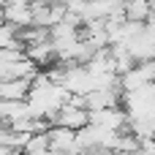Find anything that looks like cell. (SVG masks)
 <instances>
[{
	"label": "cell",
	"mask_w": 155,
	"mask_h": 155,
	"mask_svg": "<svg viewBox=\"0 0 155 155\" xmlns=\"http://www.w3.org/2000/svg\"><path fill=\"white\" fill-rule=\"evenodd\" d=\"M123 109L128 114V123H150L155 117V82L142 90L123 93Z\"/></svg>",
	"instance_id": "cell-1"
},
{
	"label": "cell",
	"mask_w": 155,
	"mask_h": 155,
	"mask_svg": "<svg viewBox=\"0 0 155 155\" xmlns=\"http://www.w3.org/2000/svg\"><path fill=\"white\" fill-rule=\"evenodd\" d=\"M54 125L71 131H82L84 125H90V112L84 109V98H71L65 106H60V112L54 114Z\"/></svg>",
	"instance_id": "cell-2"
},
{
	"label": "cell",
	"mask_w": 155,
	"mask_h": 155,
	"mask_svg": "<svg viewBox=\"0 0 155 155\" xmlns=\"http://www.w3.org/2000/svg\"><path fill=\"white\" fill-rule=\"evenodd\" d=\"M90 125H98V128H106V131L123 134V131H128V114H125L123 106L101 109V112H90Z\"/></svg>",
	"instance_id": "cell-3"
},
{
	"label": "cell",
	"mask_w": 155,
	"mask_h": 155,
	"mask_svg": "<svg viewBox=\"0 0 155 155\" xmlns=\"http://www.w3.org/2000/svg\"><path fill=\"white\" fill-rule=\"evenodd\" d=\"M46 134H49V150H54V153H60V155H79L82 153L79 150V139H76V131L63 128V125H54Z\"/></svg>",
	"instance_id": "cell-4"
},
{
	"label": "cell",
	"mask_w": 155,
	"mask_h": 155,
	"mask_svg": "<svg viewBox=\"0 0 155 155\" xmlns=\"http://www.w3.org/2000/svg\"><path fill=\"white\" fill-rule=\"evenodd\" d=\"M123 104V90L112 87V90H93L84 95V109L87 112H101V109H114Z\"/></svg>",
	"instance_id": "cell-5"
},
{
	"label": "cell",
	"mask_w": 155,
	"mask_h": 155,
	"mask_svg": "<svg viewBox=\"0 0 155 155\" xmlns=\"http://www.w3.org/2000/svg\"><path fill=\"white\" fill-rule=\"evenodd\" d=\"M3 11H5V22L14 25L16 30L33 27V5H30V0H16V3L5 5Z\"/></svg>",
	"instance_id": "cell-6"
},
{
	"label": "cell",
	"mask_w": 155,
	"mask_h": 155,
	"mask_svg": "<svg viewBox=\"0 0 155 155\" xmlns=\"http://www.w3.org/2000/svg\"><path fill=\"white\" fill-rule=\"evenodd\" d=\"M33 90V79H8L0 82V101H27Z\"/></svg>",
	"instance_id": "cell-7"
},
{
	"label": "cell",
	"mask_w": 155,
	"mask_h": 155,
	"mask_svg": "<svg viewBox=\"0 0 155 155\" xmlns=\"http://www.w3.org/2000/svg\"><path fill=\"white\" fill-rule=\"evenodd\" d=\"M128 52L136 63H150V60H155V38L147 35V30H142V35L131 41Z\"/></svg>",
	"instance_id": "cell-8"
},
{
	"label": "cell",
	"mask_w": 155,
	"mask_h": 155,
	"mask_svg": "<svg viewBox=\"0 0 155 155\" xmlns=\"http://www.w3.org/2000/svg\"><path fill=\"white\" fill-rule=\"evenodd\" d=\"M27 117H30L27 101H0V123L3 125H14Z\"/></svg>",
	"instance_id": "cell-9"
},
{
	"label": "cell",
	"mask_w": 155,
	"mask_h": 155,
	"mask_svg": "<svg viewBox=\"0 0 155 155\" xmlns=\"http://www.w3.org/2000/svg\"><path fill=\"white\" fill-rule=\"evenodd\" d=\"M25 54L35 63V65H52L54 63V46H52V41H44V44H35V46H27L25 49Z\"/></svg>",
	"instance_id": "cell-10"
},
{
	"label": "cell",
	"mask_w": 155,
	"mask_h": 155,
	"mask_svg": "<svg viewBox=\"0 0 155 155\" xmlns=\"http://www.w3.org/2000/svg\"><path fill=\"white\" fill-rule=\"evenodd\" d=\"M153 16V8H150V0H128L125 3V19L128 22H147Z\"/></svg>",
	"instance_id": "cell-11"
},
{
	"label": "cell",
	"mask_w": 155,
	"mask_h": 155,
	"mask_svg": "<svg viewBox=\"0 0 155 155\" xmlns=\"http://www.w3.org/2000/svg\"><path fill=\"white\" fill-rule=\"evenodd\" d=\"M46 150H49V134H33L27 147H25V153H30V155H41Z\"/></svg>",
	"instance_id": "cell-12"
},
{
	"label": "cell",
	"mask_w": 155,
	"mask_h": 155,
	"mask_svg": "<svg viewBox=\"0 0 155 155\" xmlns=\"http://www.w3.org/2000/svg\"><path fill=\"white\" fill-rule=\"evenodd\" d=\"M136 155H155V142H153V139L142 142V150H139Z\"/></svg>",
	"instance_id": "cell-13"
},
{
	"label": "cell",
	"mask_w": 155,
	"mask_h": 155,
	"mask_svg": "<svg viewBox=\"0 0 155 155\" xmlns=\"http://www.w3.org/2000/svg\"><path fill=\"white\" fill-rule=\"evenodd\" d=\"M3 25H5V11L0 8V27H3Z\"/></svg>",
	"instance_id": "cell-14"
},
{
	"label": "cell",
	"mask_w": 155,
	"mask_h": 155,
	"mask_svg": "<svg viewBox=\"0 0 155 155\" xmlns=\"http://www.w3.org/2000/svg\"><path fill=\"white\" fill-rule=\"evenodd\" d=\"M41 155H60V153H54V150H46V153H41Z\"/></svg>",
	"instance_id": "cell-15"
},
{
	"label": "cell",
	"mask_w": 155,
	"mask_h": 155,
	"mask_svg": "<svg viewBox=\"0 0 155 155\" xmlns=\"http://www.w3.org/2000/svg\"><path fill=\"white\" fill-rule=\"evenodd\" d=\"M19 155H30V153H19Z\"/></svg>",
	"instance_id": "cell-16"
}]
</instances>
